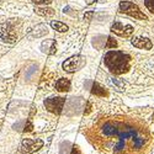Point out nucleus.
<instances>
[{"label":"nucleus","instance_id":"aec40b11","mask_svg":"<svg viewBox=\"0 0 154 154\" xmlns=\"http://www.w3.org/2000/svg\"><path fill=\"white\" fill-rule=\"evenodd\" d=\"M32 128H33V126H32V122H31V119H30L29 122L26 123V126H25V131H26V132H31Z\"/></svg>","mask_w":154,"mask_h":154},{"label":"nucleus","instance_id":"0eeeda50","mask_svg":"<svg viewBox=\"0 0 154 154\" xmlns=\"http://www.w3.org/2000/svg\"><path fill=\"white\" fill-rule=\"evenodd\" d=\"M0 36H2L3 41L6 43H15L17 40V36L14 32V27L9 22L0 25Z\"/></svg>","mask_w":154,"mask_h":154},{"label":"nucleus","instance_id":"4468645a","mask_svg":"<svg viewBox=\"0 0 154 154\" xmlns=\"http://www.w3.org/2000/svg\"><path fill=\"white\" fill-rule=\"evenodd\" d=\"M35 12L41 16H52L54 15V10L52 8H36Z\"/></svg>","mask_w":154,"mask_h":154},{"label":"nucleus","instance_id":"1a4fd4ad","mask_svg":"<svg viewBox=\"0 0 154 154\" xmlns=\"http://www.w3.org/2000/svg\"><path fill=\"white\" fill-rule=\"evenodd\" d=\"M132 45L136 47V48H139V49H152L153 47V43L149 38L147 37H134L132 38Z\"/></svg>","mask_w":154,"mask_h":154},{"label":"nucleus","instance_id":"9b49d317","mask_svg":"<svg viewBox=\"0 0 154 154\" xmlns=\"http://www.w3.org/2000/svg\"><path fill=\"white\" fill-rule=\"evenodd\" d=\"M56 90L59 93H67L70 90V82L66 78H60L56 82Z\"/></svg>","mask_w":154,"mask_h":154},{"label":"nucleus","instance_id":"5701e85b","mask_svg":"<svg viewBox=\"0 0 154 154\" xmlns=\"http://www.w3.org/2000/svg\"><path fill=\"white\" fill-rule=\"evenodd\" d=\"M91 111V105H90V102H88V107H86V111H85V113L88 115L89 112Z\"/></svg>","mask_w":154,"mask_h":154},{"label":"nucleus","instance_id":"4be33fe9","mask_svg":"<svg viewBox=\"0 0 154 154\" xmlns=\"http://www.w3.org/2000/svg\"><path fill=\"white\" fill-rule=\"evenodd\" d=\"M70 154H82V152H80V149H79L78 147H73Z\"/></svg>","mask_w":154,"mask_h":154},{"label":"nucleus","instance_id":"f8f14e48","mask_svg":"<svg viewBox=\"0 0 154 154\" xmlns=\"http://www.w3.org/2000/svg\"><path fill=\"white\" fill-rule=\"evenodd\" d=\"M47 33H48L47 26H46V25H43V23H40V25H37V26L30 32V36H32V37H42V36H45Z\"/></svg>","mask_w":154,"mask_h":154},{"label":"nucleus","instance_id":"2eb2a0df","mask_svg":"<svg viewBox=\"0 0 154 154\" xmlns=\"http://www.w3.org/2000/svg\"><path fill=\"white\" fill-rule=\"evenodd\" d=\"M51 26L58 32H67L68 31V26L60 21H51Z\"/></svg>","mask_w":154,"mask_h":154},{"label":"nucleus","instance_id":"b1692460","mask_svg":"<svg viewBox=\"0 0 154 154\" xmlns=\"http://www.w3.org/2000/svg\"><path fill=\"white\" fill-rule=\"evenodd\" d=\"M85 2H86L88 4H94V3H99L97 0H85Z\"/></svg>","mask_w":154,"mask_h":154},{"label":"nucleus","instance_id":"ddd939ff","mask_svg":"<svg viewBox=\"0 0 154 154\" xmlns=\"http://www.w3.org/2000/svg\"><path fill=\"white\" fill-rule=\"evenodd\" d=\"M91 93L94 95H97V96H107V91L102 88L99 83H93V88H91Z\"/></svg>","mask_w":154,"mask_h":154},{"label":"nucleus","instance_id":"f03ea898","mask_svg":"<svg viewBox=\"0 0 154 154\" xmlns=\"http://www.w3.org/2000/svg\"><path fill=\"white\" fill-rule=\"evenodd\" d=\"M105 66L115 75H122L130 70L131 57L121 51H110L104 58Z\"/></svg>","mask_w":154,"mask_h":154},{"label":"nucleus","instance_id":"dca6fc26","mask_svg":"<svg viewBox=\"0 0 154 154\" xmlns=\"http://www.w3.org/2000/svg\"><path fill=\"white\" fill-rule=\"evenodd\" d=\"M105 47L106 48H116L117 47V41L115 40L113 37H107V42H106V45H105Z\"/></svg>","mask_w":154,"mask_h":154},{"label":"nucleus","instance_id":"6ab92c4d","mask_svg":"<svg viewBox=\"0 0 154 154\" xmlns=\"http://www.w3.org/2000/svg\"><path fill=\"white\" fill-rule=\"evenodd\" d=\"M32 3H36V4H41V5H47V4H51L53 0H31Z\"/></svg>","mask_w":154,"mask_h":154},{"label":"nucleus","instance_id":"7ed1b4c3","mask_svg":"<svg viewBox=\"0 0 154 154\" xmlns=\"http://www.w3.org/2000/svg\"><path fill=\"white\" fill-rule=\"evenodd\" d=\"M85 58L80 54H76V56H73L70 58H68L67 60H64L63 64H62V68L64 72H67V73H75V72H78L84 66H85Z\"/></svg>","mask_w":154,"mask_h":154},{"label":"nucleus","instance_id":"9d476101","mask_svg":"<svg viewBox=\"0 0 154 154\" xmlns=\"http://www.w3.org/2000/svg\"><path fill=\"white\" fill-rule=\"evenodd\" d=\"M41 51L43 53L48 54V56H52L57 52V43L54 40H46L41 43Z\"/></svg>","mask_w":154,"mask_h":154},{"label":"nucleus","instance_id":"f3484780","mask_svg":"<svg viewBox=\"0 0 154 154\" xmlns=\"http://www.w3.org/2000/svg\"><path fill=\"white\" fill-rule=\"evenodd\" d=\"M144 5L150 12L154 14V0H144Z\"/></svg>","mask_w":154,"mask_h":154},{"label":"nucleus","instance_id":"20e7f679","mask_svg":"<svg viewBox=\"0 0 154 154\" xmlns=\"http://www.w3.org/2000/svg\"><path fill=\"white\" fill-rule=\"evenodd\" d=\"M120 11L122 14H126V15H130L134 19H138V20H147V15L144 12H142L136 4L133 3H130V2H121L120 3Z\"/></svg>","mask_w":154,"mask_h":154},{"label":"nucleus","instance_id":"39448f33","mask_svg":"<svg viewBox=\"0 0 154 154\" xmlns=\"http://www.w3.org/2000/svg\"><path fill=\"white\" fill-rule=\"evenodd\" d=\"M64 102H66V97L62 96H53L45 100V107L54 115H59L63 111Z\"/></svg>","mask_w":154,"mask_h":154},{"label":"nucleus","instance_id":"a211bd4d","mask_svg":"<svg viewBox=\"0 0 154 154\" xmlns=\"http://www.w3.org/2000/svg\"><path fill=\"white\" fill-rule=\"evenodd\" d=\"M111 82H112V84H113V85H116L119 89H123V88H125V84H123V83H122L120 79L112 78V79H111Z\"/></svg>","mask_w":154,"mask_h":154},{"label":"nucleus","instance_id":"f257e3e1","mask_svg":"<svg viewBox=\"0 0 154 154\" xmlns=\"http://www.w3.org/2000/svg\"><path fill=\"white\" fill-rule=\"evenodd\" d=\"M101 132L109 137H111V136L119 137V142L115 146V153L116 154H121L122 152H125L128 143L131 144V148H133V149H140L146 144V138L143 136H140L136 128H133L131 126L119 127L115 123L107 122L102 126Z\"/></svg>","mask_w":154,"mask_h":154},{"label":"nucleus","instance_id":"412c9836","mask_svg":"<svg viewBox=\"0 0 154 154\" xmlns=\"http://www.w3.org/2000/svg\"><path fill=\"white\" fill-rule=\"evenodd\" d=\"M94 15H95V14H94L93 11H89V12H86V14L84 15V19H85V20H88V21H90V20H91V17H93Z\"/></svg>","mask_w":154,"mask_h":154},{"label":"nucleus","instance_id":"393cba45","mask_svg":"<svg viewBox=\"0 0 154 154\" xmlns=\"http://www.w3.org/2000/svg\"><path fill=\"white\" fill-rule=\"evenodd\" d=\"M0 4H2V0H0Z\"/></svg>","mask_w":154,"mask_h":154},{"label":"nucleus","instance_id":"6e6552de","mask_svg":"<svg viewBox=\"0 0 154 154\" xmlns=\"http://www.w3.org/2000/svg\"><path fill=\"white\" fill-rule=\"evenodd\" d=\"M133 31H134V29L131 26V25L123 26V25L119 21L113 22L112 26H111V32H113L115 35H117L120 37H130L133 33Z\"/></svg>","mask_w":154,"mask_h":154},{"label":"nucleus","instance_id":"423d86ee","mask_svg":"<svg viewBox=\"0 0 154 154\" xmlns=\"http://www.w3.org/2000/svg\"><path fill=\"white\" fill-rule=\"evenodd\" d=\"M43 146V142L41 139H31L26 138L22 140L20 147V154H31L36 150H38Z\"/></svg>","mask_w":154,"mask_h":154}]
</instances>
